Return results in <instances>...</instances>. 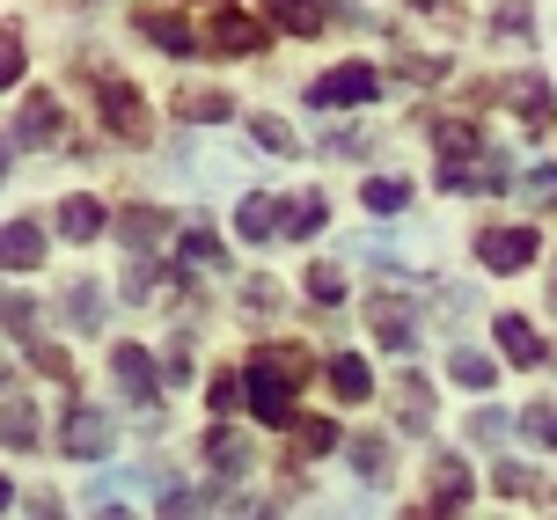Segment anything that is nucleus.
Returning a JSON list of instances; mask_svg holds the SVG:
<instances>
[{"label": "nucleus", "instance_id": "f257e3e1", "mask_svg": "<svg viewBox=\"0 0 557 520\" xmlns=\"http://www.w3.org/2000/svg\"><path fill=\"white\" fill-rule=\"evenodd\" d=\"M294 382H301V359L294 352H257L250 374H243L250 418H264V425H294Z\"/></svg>", "mask_w": 557, "mask_h": 520}, {"label": "nucleus", "instance_id": "f03ea898", "mask_svg": "<svg viewBox=\"0 0 557 520\" xmlns=\"http://www.w3.org/2000/svg\"><path fill=\"white\" fill-rule=\"evenodd\" d=\"M117 447V425L96 404H66V425H59V455L66 462H111Z\"/></svg>", "mask_w": 557, "mask_h": 520}, {"label": "nucleus", "instance_id": "7ed1b4c3", "mask_svg": "<svg viewBox=\"0 0 557 520\" xmlns=\"http://www.w3.org/2000/svg\"><path fill=\"white\" fill-rule=\"evenodd\" d=\"M374 96H382V74H374L367 59H345V66H331L323 82L308 88V103H315V110H367Z\"/></svg>", "mask_w": 557, "mask_h": 520}, {"label": "nucleus", "instance_id": "20e7f679", "mask_svg": "<svg viewBox=\"0 0 557 520\" xmlns=\"http://www.w3.org/2000/svg\"><path fill=\"white\" fill-rule=\"evenodd\" d=\"M206 45H213L221 59H257L264 45H272V29L257 23L250 8H235V0H221V8H213V23H206Z\"/></svg>", "mask_w": 557, "mask_h": 520}, {"label": "nucleus", "instance_id": "39448f33", "mask_svg": "<svg viewBox=\"0 0 557 520\" xmlns=\"http://www.w3.org/2000/svg\"><path fill=\"white\" fill-rule=\"evenodd\" d=\"M535 249H543L535 227H484L476 235V264L484 272H521V264H535Z\"/></svg>", "mask_w": 557, "mask_h": 520}, {"label": "nucleus", "instance_id": "423d86ee", "mask_svg": "<svg viewBox=\"0 0 557 520\" xmlns=\"http://www.w3.org/2000/svg\"><path fill=\"white\" fill-rule=\"evenodd\" d=\"M111 374H117V388L133 396V404H162V374H154V359H147V345H117L111 352Z\"/></svg>", "mask_w": 557, "mask_h": 520}, {"label": "nucleus", "instance_id": "0eeeda50", "mask_svg": "<svg viewBox=\"0 0 557 520\" xmlns=\"http://www.w3.org/2000/svg\"><path fill=\"white\" fill-rule=\"evenodd\" d=\"M96 103H103V125H111L117 139H147V103H139L133 82H103V88H96Z\"/></svg>", "mask_w": 557, "mask_h": 520}, {"label": "nucleus", "instance_id": "6e6552de", "mask_svg": "<svg viewBox=\"0 0 557 520\" xmlns=\"http://www.w3.org/2000/svg\"><path fill=\"white\" fill-rule=\"evenodd\" d=\"M133 29L147 37V45H162L169 59H191L198 45H206V37H198V29L184 23V15H162V8H139V15H133Z\"/></svg>", "mask_w": 557, "mask_h": 520}, {"label": "nucleus", "instance_id": "1a4fd4ad", "mask_svg": "<svg viewBox=\"0 0 557 520\" xmlns=\"http://www.w3.org/2000/svg\"><path fill=\"white\" fill-rule=\"evenodd\" d=\"M15 147H52L59 139V96H45V88H29L23 110H15Z\"/></svg>", "mask_w": 557, "mask_h": 520}, {"label": "nucleus", "instance_id": "9d476101", "mask_svg": "<svg viewBox=\"0 0 557 520\" xmlns=\"http://www.w3.org/2000/svg\"><path fill=\"white\" fill-rule=\"evenodd\" d=\"M45 264V227L37 220H8L0 227V272H37Z\"/></svg>", "mask_w": 557, "mask_h": 520}, {"label": "nucleus", "instance_id": "9b49d317", "mask_svg": "<svg viewBox=\"0 0 557 520\" xmlns=\"http://www.w3.org/2000/svg\"><path fill=\"white\" fill-rule=\"evenodd\" d=\"M367 323H374V337H382L389 352H411V345H418V330H411V308L396 301V294H374V301H367Z\"/></svg>", "mask_w": 557, "mask_h": 520}, {"label": "nucleus", "instance_id": "f8f14e48", "mask_svg": "<svg viewBox=\"0 0 557 520\" xmlns=\"http://www.w3.org/2000/svg\"><path fill=\"white\" fill-rule=\"evenodd\" d=\"M59 235L66 243H96L103 235V198H88V191H74V198H59Z\"/></svg>", "mask_w": 557, "mask_h": 520}, {"label": "nucleus", "instance_id": "ddd939ff", "mask_svg": "<svg viewBox=\"0 0 557 520\" xmlns=\"http://www.w3.org/2000/svg\"><path fill=\"white\" fill-rule=\"evenodd\" d=\"M323 220H331V206H323V191L278 198V235H294V243H308V235H323Z\"/></svg>", "mask_w": 557, "mask_h": 520}, {"label": "nucleus", "instance_id": "4468645a", "mask_svg": "<svg viewBox=\"0 0 557 520\" xmlns=\"http://www.w3.org/2000/svg\"><path fill=\"white\" fill-rule=\"evenodd\" d=\"M235 235H243V243H272V235H278V198L250 191L243 206H235Z\"/></svg>", "mask_w": 557, "mask_h": 520}, {"label": "nucleus", "instance_id": "2eb2a0df", "mask_svg": "<svg viewBox=\"0 0 557 520\" xmlns=\"http://www.w3.org/2000/svg\"><path fill=\"white\" fill-rule=\"evenodd\" d=\"M506 103L521 110L529 125H550V82H543V74H513V82H506Z\"/></svg>", "mask_w": 557, "mask_h": 520}, {"label": "nucleus", "instance_id": "dca6fc26", "mask_svg": "<svg viewBox=\"0 0 557 520\" xmlns=\"http://www.w3.org/2000/svg\"><path fill=\"white\" fill-rule=\"evenodd\" d=\"M0 447H15V455H29V447H37V404H29V396L0 404Z\"/></svg>", "mask_w": 557, "mask_h": 520}, {"label": "nucleus", "instance_id": "f3484780", "mask_svg": "<svg viewBox=\"0 0 557 520\" xmlns=\"http://www.w3.org/2000/svg\"><path fill=\"white\" fill-rule=\"evenodd\" d=\"M499 345H506V359H513V367H543V345H535V323L529 315H499Z\"/></svg>", "mask_w": 557, "mask_h": 520}, {"label": "nucleus", "instance_id": "a211bd4d", "mask_svg": "<svg viewBox=\"0 0 557 520\" xmlns=\"http://www.w3.org/2000/svg\"><path fill=\"white\" fill-rule=\"evenodd\" d=\"M264 15H272L278 29H294V37H315L331 8H323V0H264Z\"/></svg>", "mask_w": 557, "mask_h": 520}, {"label": "nucleus", "instance_id": "6ab92c4d", "mask_svg": "<svg viewBox=\"0 0 557 520\" xmlns=\"http://www.w3.org/2000/svg\"><path fill=\"white\" fill-rule=\"evenodd\" d=\"M162 227H169V220L154 213V206H125V213H117V235H125V249H139V257L162 243Z\"/></svg>", "mask_w": 557, "mask_h": 520}, {"label": "nucleus", "instance_id": "aec40b11", "mask_svg": "<svg viewBox=\"0 0 557 520\" xmlns=\"http://www.w3.org/2000/svg\"><path fill=\"white\" fill-rule=\"evenodd\" d=\"M331 388L345 396V404H367V396H374V374H367V359H360V352H337V359H331Z\"/></svg>", "mask_w": 557, "mask_h": 520}, {"label": "nucleus", "instance_id": "412c9836", "mask_svg": "<svg viewBox=\"0 0 557 520\" xmlns=\"http://www.w3.org/2000/svg\"><path fill=\"white\" fill-rule=\"evenodd\" d=\"M184 125H221V117H235V103H227L221 88H184Z\"/></svg>", "mask_w": 557, "mask_h": 520}, {"label": "nucleus", "instance_id": "4be33fe9", "mask_svg": "<svg viewBox=\"0 0 557 520\" xmlns=\"http://www.w3.org/2000/svg\"><path fill=\"white\" fill-rule=\"evenodd\" d=\"M59 308H66V323H74V330H96V323H103V294H96V278H74Z\"/></svg>", "mask_w": 557, "mask_h": 520}, {"label": "nucleus", "instance_id": "5701e85b", "mask_svg": "<svg viewBox=\"0 0 557 520\" xmlns=\"http://www.w3.org/2000/svg\"><path fill=\"white\" fill-rule=\"evenodd\" d=\"M206 455H213V469H221V476H235V469H250V439L227 433V425H213V433H206Z\"/></svg>", "mask_w": 557, "mask_h": 520}, {"label": "nucleus", "instance_id": "b1692460", "mask_svg": "<svg viewBox=\"0 0 557 520\" xmlns=\"http://www.w3.org/2000/svg\"><path fill=\"white\" fill-rule=\"evenodd\" d=\"M360 198H367V213H404V206H411V184H404V176H367Z\"/></svg>", "mask_w": 557, "mask_h": 520}, {"label": "nucleus", "instance_id": "393cba45", "mask_svg": "<svg viewBox=\"0 0 557 520\" xmlns=\"http://www.w3.org/2000/svg\"><path fill=\"white\" fill-rule=\"evenodd\" d=\"M184 272H227V249L206 227H184Z\"/></svg>", "mask_w": 557, "mask_h": 520}, {"label": "nucleus", "instance_id": "a878e982", "mask_svg": "<svg viewBox=\"0 0 557 520\" xmlns=\"http://www.w3.org/2000/svg\"><path fill=\"white\" fill-rule=\"evenodd\" d=\"M250 133H257V147H272V154H301L294 125H286V117H272V110H250Z\"/></svg>", "mask_w": 557, "mask_h": 520}, {"label": "nucleus", "instance_id": "bb28decb", "mask_svg": "<svg viewBox=\"0 0 557 520\" xmlns=\"http://www.w3.org/2000/svg\"><path fill=\"white\" fill-rule=\"evenodd\" d=\"M433 147H441L447 162H462V154H476V125L470 117H441V125H433Z\"/></svg>", "mask_w": 557, "mask_h": 520}, {"label": "nucleus", "instance_id": "cd10ccee", "mask_svg": "<svg viewBox=\"0 0 557 520\" xmlns=\"http://www.w3.org/2000/svg\"><path fill=\"white\" fill-rule=\"evenodd\" d=\"M352 469H360L367 484H382V476H389V439L360 433V439H352Z\"/></svg>", "mask_w": 557, "mask_h": 520}, {"label": "nucleus", "instance_id": "c85d7f7f", "mask_svg": "<svg viewBox=\"0 0 557 520\" xmlns=\"http://www.w3.org/2000/svg\"><path fill=\"white\" fill-rule=\"evenodd\" d=\"M447 374H455L462 388H492V374H499V367H492L484 352H470V345H462V352H447Z\"/></svg>", "mask_w": 557, "mask_h": 520}, {"label": "nucleus", "instance_id": "c756f323", "mask_svg": "<svg viewBox=\"0 0 557 520\" xmlns=\"http://www.w3.org/2000/svg\"><path fill=\"white\" fill-rule=\"evenodd\" d=\"M23 66H29L23 29H15V23H0V88H15V82H23Z\"/></svg>", "mask_w": 557, "mask_h": 520}, {"label": "nucleus", "instance_id": "7c9ffc66", "mask_svg": "<svg viewBox=\"0 0 557 520\" xmlns=\"http://www.w3.org/2000/svg\"><path fill=\"white\" fill-rule=\"evenodd\" d=\"M433 492H441V506H462V498H470V469L447 455V462L433 469Z\"/></svg>", "mask_w": 557, "mask_h": 520}, {"label": "nucleus", "instance_id": "2f4dec72", "mask_svg": "<svg viewBox=\"0 0 557 520\" xmlns=\"http://www.w3.org/2000/svg\"><path fill=\"white\" fill-rule=\"evenodd\" d=\"M521 439H535V447H557V404H529V411H521Z\"/></svg>", "mask_w": 557, "mask_h": 520}, {"label": "nucleus", "instance_id": "473e14b6", "mask_svg": "<svg viewBox=\"0 0 557 520\" xmlns=\"http://www.w3.org/2000/svg\"><path fill=\"white\" fill-rule=\"evenodd\" d=\"M521 191H529L535 206H550V198H557V162H535L529 176H521Z\"/></svg>", "mask_w": 557, "mask_h": 520}, {"label": "nucleus", "instance_id": "72a5a7b5", "mask_svg": "<svg viewBox=\"0 0 557 520\" xmlns=\"http://www.w3.org/2000/svg\"><path fill=\"white\" fill-rule=\"evenodd\" d=\"M308 294H315V301H345V272H337V264H315V272H308Z\"/></svg>", "mask_w": 557, "mask_h": 520}, {"label": "nucleus", "instance_id": "f704fd0d", "mask_svg": "<svg viewBox=\"0 0 557 520\" xmlns=\"http://www.w3.org/2000/svg\"><path fill=\"white\" fill-rule=\"evenodd\" d=\"M125 301H154V264H147V257L125 264Z\"/></svg>", "mask_w": 557, "mask_h": 520}, {"label": "nucleus", "instance_id": "c9c22d12", "mask_svg": "<svg viewBox=\"0 0 557 520\" xmlns=\"http://www.w3.org/2000/svg\"><path fill=\"white\" fill-rule=\"evenodd\" d=\"M169 382H191V337H169Z\"/></svg>", "mask_w": 557, "mask_h": 520}, {"label": "nucleus", "instance_id": "e433bc0d", "mask_svg": "<svg viewBox=\"0 0 557 520\" xmlns=\"http://www.w3.org/2000/svg\"><path fill=\"white\" fill-rule=\"evenodd\" d=\"M213 411H243V382H235V374H221V382H213Z\"/></svg>", "mask_w": 557, "mask_h": 520}, {"label": "nucleus", "instance_id": "4c0bfd02", "mask_svg": "<svg viewBox=\"0 0 557 520\" xmlns=\"http://www.w3.org/2000/svg\"><path fill=\"white\" fill-rule=\"evenodd\" d=\"M492 484H499V492H535V476H529V469H513V462L492 469Z\"/></svg>", "mask_w": 557, "mask_h": 520}, {"label": "nucleus", "instance_id": "58836bf2", "mask_svg": "<svg viewBox=\"0 0 557 520\" xmlns=\"http://www.w3.org/2000/svg\"><path fill=\"white\" fill-rule=\"evenodd\" d=\"M301 447H308V455H323V447H337V425H323V418H315V425H301Z\"/></svg>", "mask_w": 557, "mask_h": 520}, {"label": "nucleus", "instance_id": "ea45409f", "mask_svg": "<svg viewBox=\"0 0 557 520\" xmlns=\"http://www.w3.org/2000/svg\"><path fill=\"white\" fill-rule=\"evenodd\" d=\"M470 433H476V439H499V433H506V418H499V411H476V418H470Z\"/></svg>", "mask_w": 557, "mask_h": 520}, {"label": "nucleus", "instance_id": "a19ab883", "mask_svg": "<svg viewBox=\"0 0 557 520\" xmlns=\"http://www.w3.org/2000/svg\"><path fill=\"white\" fill-rule=\"evenodd\" d=\"M29 513H37V520H59V498H52V492H37V498H29Z\"/></svg>", "mask_w": 557, "mask_h": 520}, {"label": "nucleus", "instance_id": "79ce46f5", "mask_svg": "<svg viewBox=\"0 0 557 520\" xmlns=\"http://www.w3.org/2000/svg\"><path fill=\"white\" fill-rule=\"evenodd\" d=\"M8 147H15V139H0V169H8Z\"/></svg>", "mask_w": 557, "mask_h": 520}, {"label": "nucleus", "instance_id": "37998d69", "mask_svg": "<svg viewBox=\"0 0 557 520\" xmlns=\"http://www.w3.org/2000/svg\"><path fill=\"white\" fill-rule=\"evenodd\" d=\"M8 498H15V492H8V476H0V506H8Z\"/></svg>", "mask_w": 557, "mask_h": 520}, {"label": "nucleus", "instance_id": "c03bdc74", "mask_svg": "<svg viewBox=\"0 0 557 520\" xmlns=\"http://www.w3.org/2000/svg\"><path fill=\"white\" fill-rule=\"evenodd\" d=\"M411 8H441V0H411Z\"/></svg>", "mask_w": 557, "mask_h": 520}]
</instances>
